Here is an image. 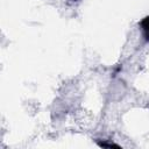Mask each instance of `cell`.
I'll use <instances>...</instances> for the list:
<instances>
[{
	"mask_svg": "<svg viewBox=\"0 0 149 149\" xmlns=\"http://www.w3.org/2000/svg\"><path fill=\"white\" fill-rule=\"evenodd\" d=\"M141 27L143 29V34L147 37V40H149V16L146 17L142 22H141Z\"/></svg>",
	"mask_w": 149,
	"mask_h": 149,
	"instance_id": "6da1fadb",
	"label": "cell"
}]
</instances>
